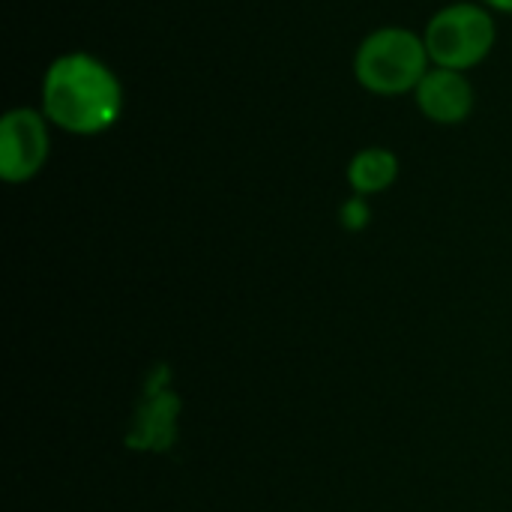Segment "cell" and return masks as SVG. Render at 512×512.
Returning <instances> with one entry per match:
<instances>
[{
	"label": "cell",
	"instance_id": "ba28073f",
	"mask_svg": "<svg viewBox=\"0 0 512 512\" xmlns=\"http://www.w3.org/2000/svg\"><path fill=\"white\" fill-rule=\"evenodd\" d=\"M483 3H489L495 9H504V12H512V0H483Z\"/></svg>",
	"mask_w": 512,
	"mask_h": 512
},
{
	"label": "cell",
	"instance_id": "3957f363",
	"mask_svg": "<svg viewBox=\"0 0 512 512\" xmlns=\"http://www.w3.org/2000/svg\"><path fill=\"white\" fill-rule=\"evenodd\" d=\"M426 51L441 69H471L495 45V21L477 3H453L441 9L426 27Z\"/></svg>",
	"mask_w": 512,
	"mask_h": 512
},
{
	"label": "cell",
	"instance_id": "52a82bcc",
	"mask_svg": "<svg viewBox=\"0 0 512 512\" xmlns=\"http://www.w3.org/2000/svg\"><path fill=\"white\" fill-rule=\"evenodd\" d=\"M342 222H345L351 231L363 228V225L369 222V207H366V201H363V198H354V201H348V204L342 207Z\"/></svg>",
	"mask_w": 512,
	"mask_h": 512
},
{
	"label": "cell",
	"instance_id": "8992f818",
	"mask_svg": "<svg viewBox=\"0 0 512 512\" xmlns=\"http://www.w3.org/2000/svg\"><path fill=\"white\" fill-rule=\"evenodd\" d=\"M396 174H399V159L384 147H369L357 153L348 165V180L357 195L384 192L387 186H393Z\"/></svg>",
	"mask_w": 512,
	"mask_h": 512
},
{
	"label": "cell",
	"instance_id": "7a4b0ae2",
	"mask_svg": "<svg viewBox=\"0 0 512 512\" xmlns=\"http://www.w3.org/2000/svg\"><path fill=\"white\" fill-rule=\"evenodd\" d=\"M426 42L405 27H381L363 39L354 57L357 81L378 96H399L417 90L429 72Z\"/></svg>",
	"mask_w": 512,
	"mask_h": 512
},
{
	"label": "cell",
	"instance_id": "6da1fadb",
	"mask_svg": "<svg viewBox=\"0 0 512 512\" xmlns=\"http://www.w3.org/2000/svg\"><path fill=\"white\" fill-rule=\"evenodd\" d=\"M123 90L114 72L90 54L57 57L42 81V114L75 135H96L117 123Z\"/></svg>",
	"mask_w": 512,
	"mask_h": 512
},
{
	"label": "cell",
	"instance_id": "277c9868",
	"mask_svg": "<svg viewBox=\"0 0 512 512\" xmlns=\"http://www.w3.org/2000/svg\"><path fill=\"white\" fill-rule=\"evenodd\" d=\"M48 117L33 108H12L0 123V174L9 183L30 180L48 159Z\"/></svg>",
	"mask_w": 512,
	"mask_h": 512
},
{
	"label": "cell",
	"instance_id": "5b68a950",
	"mask_svg": "<svg viewBox=\"0 0 512 512\" xmlns=\"http://www.w3.org/2000/svg\"><path fill=\"white\" fill-rule=\"evenodd\" d=\"M417 105L432 123H462L474 108V87L456 69H429L417 87Z\"/></svg>",
	"mask_w": 512,
	"mask_h": 512
}]
</instances>
